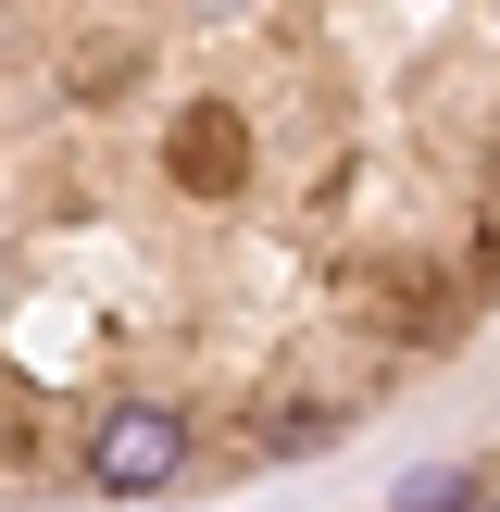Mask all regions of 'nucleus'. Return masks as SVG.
<instances>
[{
	"label": "nucleus",
	"instance_id": "7ed1b4c3",
	"mask_svg": "<svg viewBox=\"0 0 500 512\" xmlns=\"http://www.w3.org/2000/svg\"><path fill=\"white\" fill-rule=\"evenodd\" d=\"M475 512H500V500H475Z\"/></svg>",
	"mask_w": 500,
	"mask_h": 512
},
{
	"label": "nucleus",
	"instance_id": "f03ea898",
	"mask_svg": "<svg viewBox=\"0 0 500 512\" xmlns=\"http://www.w3.org/2000/svg\"><path fill=\"white\" fill-rule=\"evenodd\" d=\"M400 512H475V475H463V463H425V475H400Z\"/></svg>",
	"mask_w": 500,
	"mask_h": 512
},
{
	"label": "nucleus",
	"instance_id": "f257e3e1",
	"mask_svg": "<svg viewBox=\"0 0 500 512\" xmlns=\"http://www.w3.org/2000/svg\"><path fill=\"white\" fill-rule=\"evenodd\" d=\"M88 475H100L113 500L175 488V475H188V413H163V400H125V413H100V425H88Z\"/></svg>",
	"mask_w": 500,
	"mask_h": 512
}]
</instances>
